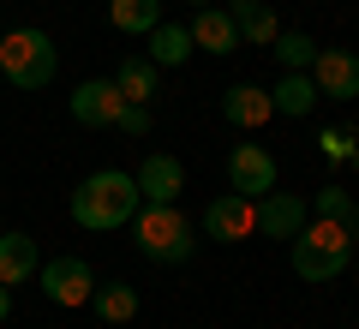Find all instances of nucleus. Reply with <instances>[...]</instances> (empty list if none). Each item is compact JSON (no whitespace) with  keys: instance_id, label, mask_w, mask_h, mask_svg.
Listing matches in <instances>:
<instances>
[{"instance_id":"nucleus-1","label":"nucleus","mask_w":359,"mask_h":329,"mask_svg":"<svg viewBox=\"0 0 359 329\" xmlns=\"http://www.w3.org/2000/svg\"><path fill=\"white\" fill-rule=\"evenodd\" d=\"M138 180L132 174H120V168H102V174H90V180H78V192H72V222L78 228H90V234H114V228H126L132 215H138Z\"/></svg>"},{"instance_id":"nucleus-2","label":"nucleus","mask_w":359,"mask_h":329,"mask_svg":"<svg viewBox=\"0 0 359 329\" xmlns=\"http://www.w3.org/2000/svg\"><path fill=\"white\" fill-rule=\"evenodd\" d=\"M132 240H138V252L150 257V264H186L192 246H198V228L174 210V203H138Z\"/></svg>"},{"instance_id":"nucleus-3","label":"nucleus","mask_w":359,"mask_h":329,"mask_svg":"<svg viewBox=\"0 0 359 329\" xmlns=\"http://www.w3.org/2000/svg\"><path fill=\"white\" fill-rule=\"evenodd\" d=\"M347 257H353V234H347L341 222H330V215H318V222H306V228L294 234L299 281H335L347 269Z\"/></svg>"},{"instance_id":"nucleus-4","label":"nucleus","mask_w":359,"mask_h":329,"mask_svg":"<svg viewBox=\"0 0 359 329\" xmlns=\"http://www.w3.org/2000/svg\"><path fill=\"white\" fill-rule=\"evenodd\" d=\"M54 60H60V54H54L48 30H36V25L0 36V72H6V84H18V90H48L54 84Z\"/></svg>"},{"instance_id":"nucleus-5","label":"nucleus","mask_w":359,"mask_h":329,"mask_svg":"<svg viewBox=\"0 0 359 329\" xmlns=\"http://www.w3.org/2000/svg\"><path fill=\"white\" fill-rule=\"evenodd\" d=\"M311 84H318V102H353L359 96V54L353 48H318Z\"/></svg>"},{"instance_id":"nucleus-6","label":"nucleus","mask_w":359,"mask_h":329,"mask_svg":"<svg viewBox=\"0 0 359 329\" xmlns=\"http://www.w3.org/2000/svg\"><path fill=\"white\" fill-rule=\"evenodd\" d=\"M204 234L222 246H240L257 234V198H240V192H222L216 203L204 210Z\"/></svg>"},{"instance_id":"nucleus-7","label":"nucleus","mask_w":359,"mask_h":329,"mask_svg":"<svg viewBox=\"0 0 359 329\" xmlns=\"http://www.w3.org/2000/svg\"><path fill=\"white\" fill-rule=\"evenodd\" d=\"M66 108H72L78 126H114L120 108H126V96L114 90V78H84V84L66 96Z\"/></svg>"},{"instance_id":"nucleus-8","label":"nucleus","mask_w":359,"mask_h":329,"mask_svg":"<svg viewBox=\"0 0 359 329\" xmlns=\"http://www.w3.org/2000/svg\"><path fill=\"white\" fill-rule=\"evenodd\" d=\"M36 276H42V293H48L54 305H90L96 269H90L84 257H54V264H42Z\"/></svg>"},{"instance_id":"nucleus-9","label":"nucleus","mask_w":359,"mask_h":329,"mask_svg":"<svg viewBox=\"0 0 359 329\" xmlns=\"http://www.w3.org/2000/svg\"><path fill=\"white\" fill-rule=\"evenodd\" d=\"M228 180H233L240 198H264V192H276V156H269L264 144H233Z\"/></svg>"},{"instance_id":"nucleus-10","label":"nucleus","mask_w":359,"mask_h":329,"mask_svg":"<svg viewBox=\"0 0 359 329\" xmlns=\"http://www.w3.org/2000/svg\"><path fill=\"white\" fill-rule=\"evenodd\" d=\"M306 222L311 215H306V203H299V192H264V198H257V234H264V240H294Z\"/></svg>"},{"instance_id":"nucleus-11","label":"nucleus","mask_w":359,"mask_h":329,"mask_svg":"<svg viewBox=\"0 0 359 329\" xmlns=\"http://www.w3.org/2000/svg\"><path fill=\"white\" fill-rule=\"evenodd\" d=\"M132 180H138V198L144 203H174L180 186H186V168H180L174 156H144Z\"/></svg>"},{"instance_id":"nucleus-12","label":"nucleus","mask_w":359,"mask_h":329,"mask_svg":"<svg viewBox=\"0 0 359 329\" xmlns=\"http://www.w3.org/2000/svg\"><path fill=\"white\" fill-rule=\"evenodd\" d=\"M222 114H228V126L257 132L264 120H276V102H269V90H257V84H233L228 96H222Z\"/></svg>"},{"instance_id":"nucleus-13","label":"nucleus","mask_w":359,"mask_h":329,"mask_svg":"<svg viewBox=\"0 0 359 329\" xmlns=\"http://www.w3.org/2000/svg\"><path fill=\"white\" fill-rule=\"evenodd\" d=\"M186 30H192V48H204V54H233L240 48V30H233V18L222 6H198V18Z\"/></svg>"},{"instance_id":"nucleus-14","label":"nucleus","mask_w":359,"mask_h":329,"mask_svg":"<svg viewBox=\"0 0 359 329\" xmlns=\"http://www.w3.org/2000/svg\"><path fill=\"white\" fill-rule=\"evenodd\" d=\"M42 269V252H36V240H30V234H0V281H6V288H18V281H30Z\"/></svg>"},{"instance_id":"nucleus-15","label":"nucleus","mask_w":359,"mask_h":329,"mask_svg":"<svg viewBox=\"0 0 359 329\" xmlns=\"http://www.w3.org/2000/svg\"><path fill=\"white\" fill-rule=\"evenodd\" d=\"M228 18H233V30H240V48H245V42H252V48H269V42H276V30H282L264 0H233Z\"/></svg>"},{"instance_id":"nucleus-16","label":"nucleus","mask_w":359,"mask_h":329,"mask_svg":"<svg viewBox=\"0 0 359 329\" xmlns=\"http://www.w3.org/2000/svg\"><path fill=\"white\" fill-rule=\"evenodd\" d=\"M90 311L102 317V323H132V317H138V288H132V281H96V288H90Z\"/></svg>"},{"instance_id":"nucleus-17","label":"nucleus","mask_w":359,"mask_h":329,"mask_svg":"<svg viewBox=\"0 0 359 329\" xmlns=\"http://www.w3.org/2000/svg\"><path fill=\"white\" fill-rule=\"evenodd\" d=\"M269 102H276V114L306 120L311 108H318V84H311V72H282V84L269 90Z\"/></svg>"},{"instance_id":"nucleus-18","label":"nucleus","mask_w":359,"mask_h":329,"mask_svg":"<svg viewBox=\"0 0 359 329\" xmlns=\"http://www.w3.org/2000/svg\"><path fill=\"white\" fill-rule=\"evenodd\" d=\"M108 25L126 36H150L162 25V0H108Z\"/></svg>"},{"instance_id":"nucleus-19","label":"nucleus","mask_w":359,"mask_h":329,"mask_svg":"<svg viewBox=\"0 0 359 329\" xmlns=\"http://www.w3.org/2000/svg\"><path fill=\"white\" fill-rule=\"evenodd\" d=\"M186 60H192V30L162 18L150 30V66H186Z\"/></svg>"},{"instance_id":"nucleus-20","label":"nucleus","mask_w":359,"mask_h":329,"mask_svg":"<svg viewBox=\"0 0 359 329\" xmlns=\"http://www.w3.org/2000/svg\"><path fill=\"white\" fill-rule=\"evenodd\" d=\"M114 90L126 102H156V66L144 60V54H126V60L114 66Z\"/></svg>"},{"instance_id":"nucleus-21","label":"nucleus","mask_w":359,"mask_h":329,"mask_svg":"<svg viewBox=\"0 0 359 329\" xmlns=\"http://www.w3.org/2000/svg\"><path fill=\"white\" fill-rule=\"evenodd\" d=\"M269 54L282 60V72H311V60H318V42H311L306 30H276Z\"/></svg>"},{"instance_id":"nucleus-22","label":"nucleus","mask_w":359,"mask_h":329,"mask_svg":"<svg viewBox=\"0 0 359 329\" xmlns=\"http://www.w3.org/2000/svg\"><path fill=\"white\" fill-rule=\"evenodd\" d=\"M318 215H330V222H341L347 234L359 228V203L347 198V186H323V192H318Z\"/></svg>"},{"instance_id":"nucleus-23","label":"nucleus","mask_w":359,"mask_h":329,"mask_svg":"<svg viewBox=\"0 0 359 329\" xmlns=\"http://www.w3.org/2000/svg\"><path fill=\"white\" fill-rule=\"evenodd\" d=\"M114 132H126V138H150V102H126L114 120Z\"/></svg>"},{"instance_id":"nucleus-24","label":"nucleus","mask_w":359,"mask_h":329,"mask_svg":"<svg viewBox=\"0 0 359 329\" xmlns=\"http://www.w3.org/2000/svg\"><path fill=\"white\" fill-rule=\"evenodd\" d=\"M323 156H330V162H353V132H341V126H330L323 132Z\"/></svg>"},{"instance_id":"nucleus-25","label":"nucleus","mask_w":359,"mask_h":329,"mask_svg":"<svg viewBox=\"0 0 359 329\" xmlns=\"http://www.w3.org/2000/svg\"><path fill=\"white\" fill-rule=\"evenodd\" d=\"M6 311H13V288L0 281V323H6Z\"/></svg>"},{"instance_id":"nucleus-26","label":"nucleus","mask_w":359,"mask_h":329,"mask_svg":"<svg viewBox=\"0 0 359 329\" xmlns=\"http://www.w3.org/2000/svg\"><path fill=\"white\" fill-rule=\"evenodd\" d=\"M353 252H359V228H353Z\"/></svg>"},{"instance_id":"nucleus-27","label":"nucleus","mask_w":359,"mask_h":329,"mask_svg":"<svg viewBox=\"0 0 359 329\" xmlns=\"http://www.w3.org/2000/svg\"><path fill=\"white\" fill-rule=\"evenodd\" d=\"M192 6H210V0H192Z\"/></svg>"}]
</instances>
